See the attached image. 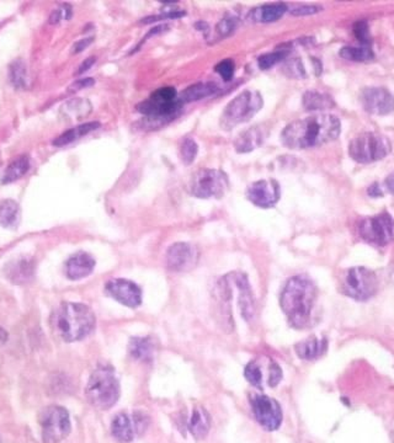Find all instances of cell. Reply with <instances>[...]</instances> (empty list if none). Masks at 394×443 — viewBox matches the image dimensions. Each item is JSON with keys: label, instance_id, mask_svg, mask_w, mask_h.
I'll return each mask as SVG.
<instances>
[{"label": "cell", "instance_id": "cell-1", "mask_svg": "<svg viewBox=\"0 0 394 443\" xmlns=\"http://www.w3.org/2000/svg\"><path fill=\"white\" fill-rule=\"evenodd\" d=\"M342 125L337 116L320 113L301 118L286 126L281 141L290 149H308L337 139Z\"/></svg>", "mask_w": 394, "mask_h": 443}, {"label": "cell", "instance_id": "cell-2", "mask_svg": "<svg viewBox=\"0 0 394 443\" xmlns=\"http://www.w3.org/2000/svg\"><path fill=\"white\" fill-rule=\"evenodd\" d=\"M317 301V287L304 275L291 277L281 293L280 306L287 321L296 329H304L312 319Z\"/></svg>", "mask_w": 394, "mask_h": 443}, {"label": "cell", "instance_id": "cell-3", "mask_svg": "<svg viewBox=\"0 0 394 443\" xmlns=\"http://www.w3.org/2000/svg\"><path fill=\"white\" fill-rule=\"evenodd\" d=\"M95 324L94 311L81 303H63L54 316L57 333L66 343L86 339L95 329Z\"/></svg>", "mask_w": 394, "mask_h": 443}, {"label": "cell", "instance_id": "cell-4", "mask_svg": "<svg viewBox=\"0 0 394 443\" xmlns=\"http://www.w3.org/2000/svg\"><path fill=\"white\" fill-rule=\"evenodd\" d=\"M182 103L176 90L171 86L156 90L147 100L138 105L137 110L143 113L154 127H161L179 115Z\"/></svg>", "mask_w": 394, "mask_h": 443}, {"label": "cell", "instance_id": "cell-5", "mask_svg": "<svg viewBox=\"0 0 394 443\" xmlns=\"http://www.w3.org/2000/svg\"><path fill=\"white\" fill-rule=\"evenodd\" d=\"M86 398L99 410H109L120 399V383L110 366H101L93 372L86 389Z\"/></svg>", "mask_w": 394, "mask_h": 443}, {"label": "cell", "instance_id": "cell-6", "mask_svg": "<svg viewBox=\"0 0 394 443\" xmlns=\"http://www.w3.org/2000/svg\"><path fill=\"white\" fill-rule=\"evenodd\" d=\"M264 105V100L257 90H245L237 95L224 109L221 116V127L226 131L250 121Z\"/></svg>", "mask_w": 394, "mask_h": 443}, {"label": "cell", "instance_id": "cell-7", "mask_svg": "<svg viewBox=\"0 0 394 443\" xmlns=\"http://www.w3.org/2000/svg\"><path fill=\"white\" fill-rule=\"evenodd\" d=\"M392 143L390 139L375 132H365L352 139L349 146V154L354 161L369 164L381 161L390 154Z\"/></svg>", "mask_w": 394, "mask_h": 443}, {"label": "cell", "instance_id": "cell-8", "mask_svg": "<svg viewBox=\"0 0 394 443\" xmlns=\"http://www.w3.org/2000/svg\"><path fill=\"white\" fill-rule=\"evenodd\" d=\"M380 282L372 270L357 266L347 270L342 276V293L357 302H366L378 292Z\"/></svg>", "mask_w": 394, "mask_h": 443}, {"label": "cell", "instance_id": "cell-9", "mask_svg": "<svg viewBox=\"0 0 394 443\" xmlns=\"http://www.w3.org/2000/svg\"><path fill=\"white\" fill-rule=\"evenodd\" d=\"M38 422L45 443L62 442L71 434L69 414L62 406L45 408L38 415Z\"/></svg>", "mask_w": 394, "mask_h": 443}, {"label": "cell", "instance_id": "cell-10", "mask_svg": "<svg viewBox=\"0 0 394 443\" xmlns=\"http://www.w3.org/2000/svg\"><path fill=\"white\" fill-rule=\"evenodd\" d=\"M359 234L371 246L377 248L387 246L394 238L393 219L388 213L364 218L359 224Z\"/></svg>", "mask_w": 394, "mask_h": 443}, {"label": "cell", "instance_id": "cell-11", "mask_svg": "<svg viewBox=\"0 0 394 443\" xmlns=\"http://www.w3.org/2000/svg\"><path fill=\"white\" fill-rule=\"evenodd\" d=\"M227 188L228 179L222 170L201 169L191 180V194L195 197H221Z\"/></svg>", "mask_w": 394, "mask_h": 443}, {"label": "cell", "instance_id": "cell-12", "mask_svg": "<svg viewBox=\"0 0 394 443\" xmlns=\"http://www.w3.org/2000/svg\"><path fill=\"white\" fill-rule=\"evenodd\" d=\"M254 416L266 431H276L282 424V409L280 404L270 396L257 394L252 398Z\"/></svg>", "mask_w": 394, "mask_h": 443}, {"label": "cell", "instance_id": "cell-13", "mask_svg": "<svg viewBox=\"0 0 394 443\" xmlns=\"http://www.w3.org/2000/svg\"><path fill=\"white\" fill-rule=\"evenodd\" d=\"M199 260V249L189 243H175L166 250V267L175 272H186L195 269Z\"/></svg>", "mask_w": 394, "mask_h": 443}, {"label": "cell", "instance_id": "cell-14", "mask_svg": "<svg viewBox=\"0 0 394 443\" xmlns=\"http://www.w3.org/2000/svg\"><path fill=\"white\" fill-rule=\"evenodd\" d=\"M148 427V419L142 414L120 413L115 416L111 424V432L115 439L122 443L132 442L134 436L142 434Z\"/></svg>", "mask_w": 394, "mask_h": 443}, {"label": "cell", "instance_id": "cell-15", "mask_svg": "<svg viewBox=\"0 0 394 443\" xmlns=\"http://www.w3.org/2000/svg\"><path fill=\"white\" fill-rule=\"evenodd\" d=\"M280 185L272 179L259 180L247 190V197L253 205L260 208H271L280 200Z\"/></svg>", "mask_w": 394, "mask_h": 443}, {"label": "cell", "instance_id": "cell-16", "mask_svg": "<svg viewBox=\"0 0 394 443\" xmlns=\"http://www.w3.org/2000/svg\"><path fill=\"white\" fill-rule=\"evenodd\" d=\"M106 292L115 301L129 306L137 308L142 303V291L136 283L124 280V278H114L105 286Z\"/></svg>", "mask_w": 394, "mask_h": 443}, {"label": "cell", "instance_id": "cell-17", "mask_svg": "<svg viewBox=\"0 0 394 443\" xmlns=\"http://www.w3.org/2000/svg\"><path fill=\"white\" fill-rule=\"evenodd\" d=\"M362 108L373 115H388L394 110V96L385 88H365L360 95Z\"/></svg>", "mask_w": 394, "mask_h": 443}, {"label": "cell", "instance_id": "cell-18", "mask_svg": "<svg viewBox=\"0 0 394 443\" xmlns=\"http://www.w3.org/2000/svg\"><path fill=\"white\" fill-rule=\"evenodd\" d=\"M35 261L31 258H18L5 266V276L15 284H25L30 282L35 276Z\"/></svg>", "mask_w": 394, "mask_h": 443}, {"label": "cell", "instance_id": "cell-19", "mask_svg": "<svg viewBox=\"0 0 394 443\" xmlns=\"http://www.w3.org/2000/svg\"><path fill=\"white\" fill-rule=\"evenodd\" d=\"M95 269V260L88 253L73 255L66 263V276L71 281L86 278Z\"/></svg>", "mask_w": 394, "mask_h": 443}, {"label": "cell", "instance_id": "cell-20", "mask_svg": "<svg viewBox=\"0 0 394 443\" xmlns=\"http://www.w3.org/2000/svg\"><path fill=\"white\" fill-rule=\"evenodd\" d=\"M265 138V128L262 127V125L253 126L238 136L237 139L234 141V148L238 153H250L257 149V146H262Z\"/></svg>", "mask_w": 394, "mask_h": 443}, {"label": "cell", "instance_id": "cell-21", "mask_svg": "<svg viewBox=\"0 0 394 443\" xmlns=\"http://www.w3.org/2000/svg\"><path fill=\"white\" fill-rule=\"evenodd\" d=\"M287 11V5L284 3H272V4L262 5L253 9L248 19L253 23H260V24H270L281 19Z\"/></svg>", "mask_w": 394, "mask_h": 443}, {"label": "cell", "instance_id": "cell-22", "mask_svg": "<svg viewBox=\"0 0 394 443\" xmlns=\"http://www.w3.org/2000/svg\"><path fill=\"white\" fill-rule=\"evenodd\" d=\"M328 343L325 339H318L315 336L301 341L295 346V351L299 359L306 361L318 359L327 351Z\"/></svg>", "mask_w": 394, "mask_h": 443}, {"label": "cell", "instance_id": "cell-23", "mask_svg": "<svg viewBox=\"0 0 394 443\" xmlns=\"http://www.w3.org/2000/svg\"><path fill=\"white\" fill-rule=\"evenodd\" d=\"M211 429V418L209 413L202 406H197L192 411L189 421V430L194 439H204L209 435Z\"/></svg>", "mask_w": 394, "mask_h": 443}, {"label": "cell", "instance_id": "cell-24", "mask_svg": "<svg viewBox=\"0 0 394 443\" xmlns=\"http://www.w3.org/2000/svg\"><path fill=\"white\" fill-rule=\"evenodd\" d=\"M129 352L138 361H151L156 352V341L152 338H132L129 341Z\"/></svg>", "mask_w": 394, "mask_h": 443}, {"label": "cell", "instance_id": "cell-25", "mask_svg": "<svg viewBox=\"0 0 394 443\" xmlns=\"http://www.w3.org/2000/svg\"><path fill=\"white\" fill-rule=\"evenodd\" d=\"M217 90H219V85H216L214 83H197V84L191 85L181 94H179V99H180L182 105L186 104V103H194L197 100L209 98L214 93H217Z\"/></svg>", "mask_w": 394, "mask_h": 443}, {"label": "cell", "instance_id": "cell-26", "mask_svg": "<svg viewBox=\"0 0 394 443\" xmlns=\"http://www.w3.org/2000/svg\"><path fill=\"white\" fill-rule=\"evenodd\" d=\"M29 170L30 156H20L14 161H11L8 168L5 169L4 174L1 175L0 183L1 184H11V183L21 179L24 175L28 174Z\"/></svg>", "mask_w": 394, "mask_h": 443}, {"label": "cell", "instance_id": "cell-27", "mask_svg": "<svg viewBox=\"0 0 394 443\" xmlns=\"http://www.w3.org/2000/svg\"><path fill=\"white\" fill-rule=\"evenodd\" d=\"M19 222V203L10 198L3 200L0 202V226L4 228H16Z\"/></svg>", "mask_w": 394, "mask_h": 443}, {"label": "cell", "instance_id": "cell-28", "mask_svg": "<svg viewBox=\"0 0 394 443\" xmlns=\"http://www.w3.org/2000/svg\"><path fill=\"white\" fill-rule=\"evenodd\" d=\"M100 126H101V125H100L99 122H88L84 123V125H81V126H76V127L71 128L69 131H66V132L61 134L59 137L56 138V139L52 142L53 146H66V144L73 143V142L79 139V138L84 137V136L89 134V133L94 132L98 128H100Z\"/></svg>", "mask_w": 394, "mask_h": 443}, {"label": "cell", "instance_id": "cell-29", "mask_svg": "<svg viewBox=\"0 0 394 443\" xmlns=\"http://www.w3.org/2000/svg\"><path fill=\"white\" fill-rule=\"evenodd\" d=\"M303 106L309 111L328 110L334 106V101L329 95L318 91H307L303 95Z\"/></svg>", "mask_w": 394, "mask_h": 443}, {"label": "cell", "instance_id": "cell-30", "mask_svg": "<svg viewBox=\"0 0 394 443\" xmlns=\"http://www.w3.org/2000/svg\"><path fill=\"white\" fill-rule=\"evenodd\" d=\"M9 81L15 89L28 88V71L26 66L21 59H16L9 67Z\"/></svg>", "mask_w": 394, "mask_h": 443}, {"label": "cell", "instance_id": "cell-31", "mask_svg": "<svg viewBox=\"0 0 394 443\" xmlns=\"http://www.w3.org/2000/svg\"><path fill=\"white\" fill-rule=\"evenodd\" d=\"M340 57L344 59L352 62H367L371 61L375 54L372 52L371 47H344L340 50Z\"/></svg>", "mask_w": 394, "mask_h": 443}, {"label": "cell", "instance_id": "cell-32", "mask_svg": "<svg viewBox=\"0 0 394 443\" xmlns=\"http://www.w3.org/2000/svg\"><path fill=\"white\" fill-rule=\"evenodd\" d=\"M63 111L73 117L81 118L91 113V105L86 100L74 99L63 106Z\"/></svg>", "mask_w": 394, "mask_h": 443}, {"label": "cell", "instance_id": "cell-33", "mask_svg": "<svg viewBox=\"0 0 394 443\" xmlns=\"http://www.w3.org/2000/svg\"><path fill=\"white\" fill-rule=\"evenodd\" d=\"M239 26V19L237 16L227 15L224 19L216 25V35H219V38H228Z\"/></svg>", "mask_w": 394, "mask_h": 443}, {"label": "cell", "instance_id": "cell-34", "mask_svg": "<svg viewBox=\"0 0 394 443\" xmlns=\"http://www.w3.org/2000/svg\"><path fill=\"white\" fill-rule=\"evenodd\" d=\"M289 54V51L281 50V51H275V52L266 53L259 57L257 59V66L262 71L270 69L271 67L275 66L279 62L284 61Z\"/></svg>", "mask_w": 394, "mask_h": 443}, {"label": "cell", "instance_id": "cell-35", "mask_svg": "<svg viewBox=\"0 0 394 443\" xmlns=\"http://www.w3.org/2000/svg\"><path fill=\"white\" fill-rule=\"evenodd\" d=\"M199 153V146L194 139L191 138H186L184 142L181 143L180 154L181 159L185 163V164H191L195 161L196 156Z\"/></svg>", "mask_w": 394, "mask_h": 443}, {"label": "cell", "instance_id": "cell-36", "mask_svg": "<svg viewBox=\"0 0 394 443\" xmlns=\"http://www.w3.org/2000/svg\"><path fill=\"white\" fill-rule=\"evenodd\" d=\"M244 376L248 382L255 387H260L262 383V369L257 362L248 363L247 367L244 369Z\"/></svg>", "mask_w": 394, "mask_h": 443}, {"label": "cell", "instance_id": "cell-37", "mask_svg": "<svg viewBox=\"0 0 394 443\" xmlns=\"http://www.w3.org/2000/svg\"><path fill=\"white\" fill-rule=\"evenodd\" d=\"M354 35L361 42L362 46L369 47L371 43L370 28L365 20H360L354 24Z\"/></svg>", "mask_w": 394, "mask_h": 443}, {"label": "cell", "instance_id": "cell-38", "mask_svg": "<svg viewBox=\"0 0 394 443\" xmlns=\"http://www.w3.org/2000/svg\"><path fill=\"white\" fill-rule=\"evenodd\" d=\"M284 71H285L286 76L295 78V79H301V78L306 76L303 64L299 58H292L290 61L286 62Z\"/></svg>", "mask_w": 394, "mask_h": 443}, {"label": "cell", "instance_id": "cell-39", "mask_svg": "<svg viewBox=\"0 0 394 443\" xmlns=\"http://www.w3.org/2000/svg\"><path fill=\"white\" fill-rule=\"evenodd\" d=\"M234 69H236V64L232 59H224L214 67V71H217L219 76H222V79L226 81L232 79L234 76Z\"/></svg>", "mask_w": 394, "mask_h": 443}, {"label": "cell", "instance_id": "cell-40", "mask_svg": "<svg viewBox=\"0 0 394 443\" xmlns=\"http://www.w3.org/2000/svg\"><path fill=\"white\" fill-rule=\"evenodd\" d=\"M71 5L63 4L54 10L51 16H50V24H58L61 23L62 20L71 19Z\"/></svg>", "mask_w": 394, "mask_h": 443}, {"label": "cell", "instance_id": "cell-41", "mask_svg": "<svg viewBox=\"0 0 394 443\" xmlns=\"http://www.w3.org/2000/svg\"><path fill=\"white\" fill-rule=\"evenodd\" d=\"M282 379V369L280 366L275 362H271L270 369H269V386L276 387Z\"/></svg>", "mask_w": 394, "mask_h": 443}, {"label": "cell", "instance_id": "cell-42", "mask_svg": "<svg viewBox=\"0 0 394 443\" xmlns=\"http://www.w3.org/2000/svg\"><path fill=\"white\" fill-rule=\"evenodd\" d=\"M322 10L317 5H301L294 10H291V14L295 16H307V15L317 14Z\"/></svg>", "mask_w": 394, "mask_h": 443}, {"label": "cell", "instance_id": "cell-43", "mask_svg": "<svg viewBox=\"0 0 394 443\" xmlns=\"http://www.w3.org/2000/svg\"><path fill=\"white\" fill-rule=\"evenodd\" d=\"M95 84V81L93 78H84V79H78L69 86V93H76L81 89L89 88L91 85Z\"/></svg>", "mask_w": 394, "mask_h": 443}, {"label": "cell", "instance_id": "cell-44", "mask_svg": "<svg viewBox=\"0 0 394 443\" xmlns=\"http://www.w3.org/2000/svg\"><path fill=\"white\" fill-rule=\"evenodd\" d=\"M94 41V38H84V40H81V41H78V42L73 46V53H81L86 50L91 42Z\"/></svg>", "mask_w": 394, "mask_h": 443}, {"label": "cell", "instance_id": "cell-45", "mask_svg": "<svg viewBox=\"0 0 394 443\" xmlns=\"http://www.w3.org/2000/svg\"><path fill=\"white\" fill-rule=\"evenodd\" d=\"M95 57H91V58H86V61L81 63V67L78 68V71H76V74H83V73H86L88 69H91V66L95 63Z\"/></svg>", "mask_w": 394, "mask_h": 443}, {"label": "cell", "instance_id": "cell-46", "mask_svg": "<svg viewBox=\"0 0 394 443\" xmlns=\"http://www.w3.org/2000/svg\"><path fill=\"white\" fill-rule=\"evenodd\" d=\"M367 192H369L371 197H381V196H382V191H381L377 184L371 185Z\"/></svg>", "mask_w": 394, "mask_h": 443}, {"label": "cell", "instance_id": "cell-47", "mask_svg": "<svg viewBox=\"0 0 394 443\" xmlns=\"http://www.w3.org/2000/svg\"><path fill=\"white\" fill-rule=\"evenodd\" d=\"M386 188L390 191V194L394 195V171L386 179Z\"/></svg>", "mask_w": 394, "mask_h": 443}, {"label": "cell", "instance_id": "cell-48", "mask_svg": "<svg viewBox=\"0 0 394 443\" xmlns=\"http://www.w3.org/2000/svg\"><path fill=\"white\" fill-rule=\"evenodd\" d=\"M0 443H1V439H0Z\"/></svg>", "mask_w": 394, "mask_h": 443}]
</instances>
